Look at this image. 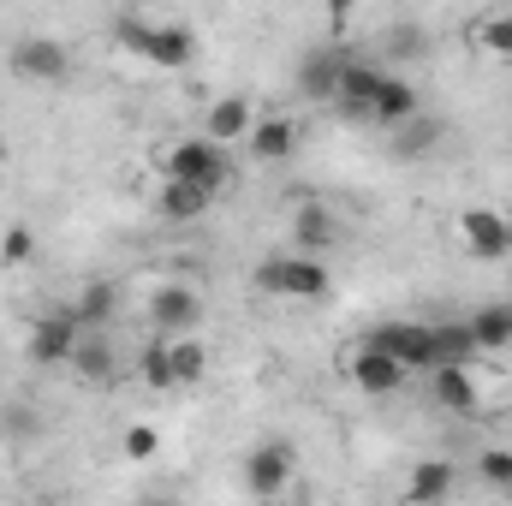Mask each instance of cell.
<instances>
[{"mask_svg": "<svg viewBox=\"0 0 512 506\" xmlns=\"http://www.w3.org/2000/svg\"><path fill=\"white\" fill-rule=\"evenodd\" d=\"M251 286L262 292V298H298V304H316V298H328L334 274H328L322 256L292 251V256H268V262L251 274Z\"/></svg>", "mask_w": 512, "mask_h": 506, "instance_id": "obj_2", "label": "cell"}, {"mask_svg": "<svg viewBox=\"0 0 512 506\" xmlns=\"http://www.w3.org/2000/svg\"><path fill=\"white\" fill-rule=\"evenodd\" d=\"M0 256H6V268H24V262L36 256V233H30V227H6V239H0Z\"/></svg>", "mask_w": 512, "mask_h": 506, "instance_id": "obj_29", "label": "cell"}, {"mask_svg": "<svg viewBox=\"0 0 512 506\" xmlns=\"http://www.w3.org/2000/svg\"><path fill=\"white\" fill-rule=\"evenodd\" d=\"M453 495V465L447 459H417L411 477H405V501H447Z\"/></svg>", "mask_w": 512, "mask_h": 506, "instance_id": "obj_19", "label": "cell"}, {"mask_svg": "<svg viewBox=\"0 0 512 506\" xmlns=\"http://www.w3.org/2000/svg\"><path fill=\"white\" fill-rule=\"evenodd\" d=\"M173 381H179V387L209 381V346H203V340H179V346H173Z\"/></svg>", "mask_w": 512, "mask_h": 506, "instance_id": "obj_26", "label": "cell"}, {"mask_svg": "<svg viewBox=\"0 0 512 506\" xmlns=\"http://www.w3.org/2000/svg\"><path fill=\"white\" fill-rule=\"evenodd\" d=\"M417 48H423V36L405 24V36H393V54H417Z\"/></svg>", "mask_w": 512, "mask_h": 506, "instance_id": "obj_31", "label": "cell"}, {"mask_svg": "<svg viewBox=\"0 0 512 506\" xmlns=\"http://www.w3.org/2000/svg\"><path fill=\"white\" fill-rule=\"evenodd\" d=\"M78 340H84V322L72 316V304L66 310H48V316H36L30 322V364L36 370H66L72 364V352H78Z\"/></svg>", "mask_w": 512, "mask_h": 506, "instance_id": "obj_4", "label": "cell"}, {"mask_svg": "<svg viewBox=\"0 0 512 506\" xmlns=\"http://www.w3.org/2000/svg\"><path fill=\"white\" fill-rule=\"evenodd\" d=\"M114 310H120V292H114L108 280H90V286L78 292V304H72V316H78L84 328H108Z\"/></svg>", "mask_w": 512, "mask_h": 506, "instance_id": "obj_22", "label": "cell"}, {"mask_svg": "<svg viewBox=\"0 0 512 506\" xmlns=\"http://www.w3.org/2000/svg\"><path fill=\"white\" fill-rule=\"evenodd\" d=\"M251 155L262 161V167H280V161H292L298 155V143H304V126L292 120V114H262L251 126Z\"/></svg>", "mask_w": 512, "mask_h": 506, "instance_id": "obj_12", "label": "cell"}, {"mask_svg": "<svg viewBox=\"0 0 512 506\" xmlns=\"http://www.w3.org/2000/svg\"><path fill=\"white\" fill-rule=\"evenodd\" d=\"M114 42L137 54L143 66H155V72H185L191 60H197V36L185 30V24H143V18H120L114 24Z\"/></svg>", "mask_w": 512, "mask_h": 506, "instance_id": "obj_1", "label": "cell"}, {"mask_svg": "<svg viewBox=\"0 0 512 506\" xmlns=\"http://www.w3.org/2000/svg\"><path fill=\"white\" fill-rule=\"evenodd\" d=\"M477 48L495 54V60H512V12H489L477 24Z\"/></svg>", "mask_w": 512, "mask_h": 506, "instance_id": "obj_27", "label": "cell"}, {"mask_svg": "<svg viewBox=\"0 0 512 506\" xmlns=\"http://www.w3.org/2000/svg\"><path fill=\"white\" fill-rule=\"evenodd\" d=\"M417 114V84L411 78H399V72H382V84H376V114H370V126H405Z\"/></svg>", "mask_w": 512, "mask_h": 506, "instance_id": "obj_17", "label": "cell"}, {"mask_svg": "<svg viewBox=\"0 0 512 506\" xmlns=\"http://www.w3.org/2000/svg\"><path fill=\"white\" fill-rule=\"evenodd\" d=\"M346 60H352V54H346L340 42H328V48H310V54L298 60V96H304V102H334Z\"/></svg>", "mask_w": 512, "mask_h": 506, "instance_id": "obj_9", "label": "cell"}, {"mask_svg": "<svg viewBox=\"0 0 512 506\" xmlns=\"http://www.w3.org/2000/svg\"><path fill=\"white\" fill-rule=\"evenodd\" d=\"M507 310H512V304H507Z\"/></svg>", "mask_w": 512, "mask_h": 506, "instance_id": "obj_34", "label": "cell"}, {"mask_svg": "<svg viewBox=\"0 0 512 506\" xmlns=\"http://www.w3.org/2000/svg\"><path fill=\"white\" fill-rule=\"evenodd\" d=\"M149 322L161 328V334H191L197 322H203V292L197 286H155V298H149Z\"/></svg>", "mask_w": 512, "mask_h": 506, "instance_id": "obj_11", "label": "cell"}, {"mask_svg": "<svg viewBox=\"0 0 512 506\" xmlns=\"http://www.w3.org/2000/svg\"><path fill=\"white\" fill-rule=\"evenodd\" d=\"M161 179H191V185L221 191V185L233 179L227 143H215V137H179V143L167 149V161H161Z\"/></svg>", "mask_w": 512, "mask_h": 506, "instance_id": "obj_3", "label": "cell"}, {"mask_svg": "<svg viewBox=\"0 0 512 506\" xmlns=\"http://www.w3.org/2000/svg\"><path fill=\"white\" fill-rule=\"evenodd\" d=\"M346 376H352V387H358L364 399H393V393L411 381V370H405L393 352H382L376 340H364V346L346 358Z\"/></svg>", "mask_w": 512, "mask_h": 506, "instance_id": "obj_6", "label": "cell"}, {"mask_svg": "<svg viewBox=\"0 0 512 506\" xmlns=\"http://www.w3.org/2000/svg\"><path fill=\"white\" fill-rule=\"evenodd\" d=\"M507 262H512V245H507Z\"/></svg>", "mask_w": 512, "mask_h": 506, "instance_id": "obj_33", "label": "cell"}, {"mask_svg": "<svg viewBox=\"0 0 512 506\" xmlns=\"http://www.w3.org/2000/svg\"><path fill=\"white\" fill-rule=\"evenodd\" d=\"M471 334H477V352H507L512 346V310L507 304H483L477 316H465Z\"/></svg>", "mask_w": 512, "mask_h": 506, "instance_id": "obj_21", "label": "cell"}, {"mask_svg": "<svg viewBox=\"0 0 512 506\" xmlns=\"http://www.w3.org/2000/svg\"><path fill=\"white\" fill-rule=\"evenodd\" d=\"M435 358H441V364H471V358H477L471 322H441V328H435Z\"/></svg>", "mask_w": 512, "mask_h": 506, "instance_id": "obj_25", "label": "cell"}, {"mask_svg": "<svg viewBox=\"0 0 512 506\" xmlns=\"http://www.w3.org/2000/svg\"><path fill=\"white\" fill-rule=\"evenodd\" d=\"M292 239H298V251L322 256L334 239H340V227H334V215H328L322 203H304V209L292 215Z\"/></svg>", "mask_w": 512, "mask_h": 506, "instance_id": "obj_20", "label": "cell"}, {"mask_svg": "<svg viewBox=\"0 0 512 506\" xmlns=\"http://www.w3.org/2000/svg\"><path fill=\"white\" fill-rule=\"evenodd\" d=\"M256 126V108L245 96H221V102H209V114H203V137H215V143H245Z\"/></svg>", "mask_w": 512, "mask_h": 506, "instance_id": "obj_16", "label": "cell"}, {"mask_svg": "<svg viewBox=\"0 0 512 506\" xmlns=\"http://www.w3.org/2000/svg\"><path fill=\"white\" fill-rule=\"evenodd\" d=\"M477 477H483L489 489H501V495H512V447H489V453L477 459Z\"/></svg>", "mask_w": 512, "mask_h": 506, "instance_id": "obj_28", "label": "cell"}, {"mask_svg": "<svg viewBox=\"0 0 512 506\" xmlns=\"http://www.w3.org/2000/svg\"><path fill=\"white\" fill-rule=\"evenodd\" d=\"M209 209H215V191H209V185H191V179H161V191H155V215H161V221H173V227L203 221Z\"/></svg>", "mask_w": 512, "mask_h": 506, "instance_id": "obj_14", "label": "cell"}, {"mask_svg": "<svg viewBox=\"0 0 512 506\" xmlns=\"http://www.w3.org/2000/svg\"><path fill=\"white\" fill-rule=\"evenodd\" d=\"M120 6H137V0H120Z\"/></svg>", "mask_w": 512, "mask_h": 506, "instance_id": "obj_32", "label": "cell"}, {"mask_svg": "<svg viewBox=\"0 0 512 506\" xmlns=\"http://www.w3.org/2000/svg\"><path fill=\"white\" fill-rule=\"evenodd\" d=\"M12 72H18L24 84L54 90V84L72 78V54H66V42H54V36H18V42H12Z\"/></svg>", "mask_w": 512, "mask_h": 506, "instance_id": "obj_5", "label": "cell"}, {"mask_svg": "<svg viewBox=\"0 0 512 506\" xmlns=\"http://www.w3.org/2000/svg\"><path fill=\"white\" fill-rule=\"evenodd\" d=\"M370 340H376L382 352H393L411 376H429V370L441 364V358H435V328H429V322H387V328H376Z\"/></svg>", "mask_w": 512, "mask_h": 506, "instance_id": "obj_7", "label": "cell"}, {"mask_svg": "<svg viewBox=\"0 0 512 506\" xmlns=\"http://www.w3.org/2000/svg\"><path fill=\"white\" fill-rule=\"evenodd\" d=\"M286 483H292V447H286V441H262V447L245 453V489H251V495L268 501V495H280Z\"/></svg>", "mask_w": 512, "mask_h": 506, "instance_id": "obj_13", "label": "cell"}, {"mask_svg": "<svg viewBox=\"0 0 512 506\" xmlns=\"http://www.w3.org/2000/svg\"><path fill=\"white\" fill-rule=\"evenodd\" d=\"M376 84H382V66H370V60H346L340 90H334V108H340L352 126H370V114H376Z\"/></svg>", "mask_w": 512, "mask_h": 506, "instance_id": "obj_10", "label": "cell"}, {"mask_svg": "<svg viewBox=\"0 0 512 506\" xmlns=\"http://www.w3.org/2000/svg\"><path fill=\"white\" fill-rule=\"evenodd\" d=\"M78 381H90V387H108L114 370H120V358H114V346L102 340V334H90V340H78V352H72V364H66Z\"/></svg>", "mask_w": 512, "mask_h": 506, "instance_id": "obj_18", "label": "cell"}, {"mask_svg": "<svg viewBox=\"0 0 512 506\" xmlns=\"http://www.w3.org/2000/svg\"><path fill=\"white\" fill-rule=\"evenodd\" d=\"M137 381H143L149 393L179 387V381H173V346H167V340H149V346L137 352Z\"/></svg>", "mask_w": 512, "mask_h": 506, "instance_id": "obj_23", "label": "cell"}, {"mask_svg": "<svg viewBox=\"0 0 512 506\" xmlns=\"http://www.w3.org/2000/svg\"><path fill=\"white\" fill-rule=\"evenodd\" d=\"M429 387H435V405L453 411V417H477V381L465 364H435L429 370Z\"/></svg>", "mask_w": 512, "mask_h": 506, "instance_id": "obj_15", "label": "cell"}, {"mask_svg": "<svg viewBox=\"0 0 512 506\" xmlns=\"http://www.w3.org/2000/svg\"><path fill=\"white\" fill-rule=\"evenodd\" d=\"M435 143H441V120L411 114L405 126H393V155H405V161H411V155H429Z\"/></svg>", "mask_w": 512, "mask_h": 506, "instance_id": "obj_24", "label": "cell"}, {"mask_svg": "<svg viewBox=\"0 0 512 506\" xmlns=\"http://www.w3.org/2000/svg\"><path fill=\"white\" fill-rule=\"evenodd\" d=\"M459 245L477 256V262H507V245H512V221L501 209H465L459 221Z\"/></svg>", "mask_w": 512, "mask_h": 506, "instance_id": "obj_8", "label": "cell"}, {"mask_svg": "<svg viewBox=\"0 0 512 506\" xmlns=\"http://www.w3.org/2000/svg\"><path fill=\"white\" fill-rule=\"evenodd\" d=\"M155 453H161V429L131 423V429H126V459H155Z\"/></svg>", "mask_w": 512, "mask_h": 506, "instance_id": "obj_30", "label": "cell"}]
</instances>
